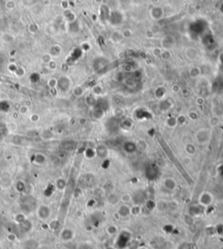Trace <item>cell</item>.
<instances>
[{
	"label": "cell",
	"mask_w": 223,
	"mask_h": 249,
	"mask_svg": "<svg viewBox=\"0 0 223 249\" xmlns=\"http://www.w3.org/2000/svg\"><path fill=\"white\" fill-rule=\"evenodd\" d=\"M35 204V201L33 199H31L30 198H26L25 200H24V203H23V207L25 210L30 212L32 210V205H34Z\"/></svg>",
	"instance_id": "5bb4252c"
},
{
	"label": "cell",
	"mask_w": 223,
	"mask_h": 249,
	"mask_svg": "<svg viewBox=\"0 0 223 249\" xmlns=\"http://www.w3.org/2000/svg\"><path fill=\"white\" fill-rule=\"evenodd\" d=\"M201 68L199 66H193L189 70V76L192 79H196L201 75Z\"/></svg>",
	"instance_id": "8fae6325"
},
{
	"label": "cell",
	"mask_w": 223,
	"mask_h": 249,
	"mask_svg": "<svg viewBox=\"0 0 223 249\" xmlns=\"http://www.w3.org/2000/svg\"><path fill=\"white\" fill-rule=\"evenodd\" d=\"M73 237V232L70 229H65L62 231L60 234V238L63 241H69Z\"/></svg>",
	"instance_id": "ba28073f"
},
{
	"label": "cell",
	"mask_w": 223,
	"mask_h": 249,
	"mask_svg": "<svg viewBox=\"0 0 223 249\" xmlns=\"http://www.w3.org/2000/svg\"><path fill=\"white\" fill-rule=\"evenodd\" d=\"M129 209H128V207L127 206H126V205H122L121 207H120V214H122V215H127V214L129 213Z\"/></svg>",
	"instance_id": "d590c367"
},
{
	"label": "cell",
	"mask_w": 223,
	"mask_h": 249,
	"mask_svg": "<svg viewBox=\"0 0 223 249\" xmlns=\"http://www.w3.org/2000/svg\"><path fill=\"white\" fill-rule=\"evenodd\" d=\"M167 124L170 127H174L175 125H177V120H176V118L175 117H170L167 120Z\"/></svg>",
	"instance_id": "f1b7e54d"
},
{
	"label": "cell",
	"mask_w": 223,
	"mask_h": 249,
	"mask_svg": "<svg viewBox=\"0 0 223 249\" xmlns=\"http://www.w3.org/2000/svg\"><path fill=\"white\" fill-rule=\"evenodd\" d=\"M150 16L152 17V19L155 20H160L161 19H163L164 11L160 6H153L150 10Z\"/></svg>",
	"instance_id": "3957f363"
},
{
	"label": "cell",
	"mask_w": 223,
	"mask_h": 249,
	"mask_svg": "<svg viewBox=\"0 0 223 249\" xmlns=\"http://www.w3.org/2000/svg\"><path fill=\"white\" fill-rule=\"evenodd\" d=\"M122 35H123V38H129L132 35V31L130 29H125L122 32Z\"/></svg>",
	"instance_id": "8d00e7d4"
},
{
	"label": "cell",
	"mask_w": 223,
	"mask_h": 249,
	"mask_svg": "<svg viewBox=\"0 0 223 249\" xmlns=\"http://www.w3.org/2000/svg\"><path fill=\"white\" fill-rule=\"evenodd\" d=\"M25 249H39V243L34 239H29L25 243Z\"/></svg>",
	"instance_id": "9a60e30c"
},
{
	"label": "cell",
	"mask_w": 223,
	"mask_h": 249,
	"mask_svg": "<svg viewBox=\"0 0 223 249\" xmlns=\"http://www.w3.org/2000/svg\"><path fill=\"white\" fill-rule=\"evenodd\" d=\"M174 38L171 35H167L163 37L162 40H161V46L164 48V50H169L172 46L174 45Z\"/></svg>",
	"instance_id": "277c9868"
},
{
	"label": "cell",
	"mask_w": 223,
	"mask_h": 249,
	"mask_svg": "<svg viewBox=\"0 0 223 249\" xmlns=\"http://www.w3.org/2000/svg\"><path fill=\"white\" fill-rule=\"evenodd\" d=\"M45 157L43 156V155H41V154H39V155H37V156H35V162L36 163H42L45 162Z\"/></svg>",
	"instance_id": "836d02e7"
},
{
	"label": "cell",
	"mask_w": 223,
	"mask_h": 249,
	"mask_svg": "<svg viewBox=\"0 0 223 249\" xmlns=\"http://www.w3.org/2000/svg\"><path fill=\"white\" fill-rule=\"evenodd\" d=\"M104 110L99 108L95 107L94 110H93V116L96 119H100L103 116H104Z\"/></svg>",
	"instance_id": "ffe728a7"
},
{
	"label": "cell",
	"mask_w": 223,
	"mask_h": 249,
	"mask_svg": "<svg viewBox=\"0 0 223 249\" xmlns=\"http://www.w3.org/2000/svg\"><path fill=\"white\" fill-rule=\"evenodd\" d=\"M219 9H220V11H221V13L223 14V3L221 4V5H220V8H219Z\"/></svg>",
	"instance_id": "bcb514c9"
},
{
	"label": "cell",
	"mask_w": 223,
	"mask_h": 249,
	"mask_svg": "<svg viewBox=\"0 0 223 249\" xmlns=\"http://www.w3.org/2000/svg\"><path fill=\"white\" fill-rule=\"evenodd\" d=\"M38 214L41 219H47L51 215V209L46 205H41L39 208Z\"/></svg>",
	"instance_id": "5b68a950"
},
{
	"label": "cell",
	"mask_w": 223,
	"mask_h": 249,
	"mask_svg": "<svg viewBox=\"0 0 223 249\" xmlns=\"http://www.w3.org/2000/svg\"><path fill=\"white\" fill-rule=\"evenodd\" d=\"M164 185L168 190H173V189L175 188V186H176V183H175V181L172 178H167L164 181Z\"/></svg>",
	"instance_id": "e0dca14e"
},
{
	"label": "cell",
	"mask_w": 223,
	"mask_h": 249,
	"mask_svg": "<svg viewBox=\"0 0 223 249\" xmlns=\"http://www.w3.org/2000/svg\"><path fill=\"white\" fill-rule=\"evenodd\" d=\"M108 21L111 23L112 25H113V26H119V25H120V23L123 21V16H122L121 12L119 11L118 10H113L110 13Z\"/></svg>",
	"instance_id": "7a4b0ae2"
},
{
	"label": "cell",
	"mask_w": 223,
	"mask_h": 249,
	"mask_svg": "<svg viewBox=\"0 0 223 249\" xmlns=\"http://www.w3.org/2000/svg\"><path fill=\"white\" fill-rule=\"evenodd\" d=\"M66 186V183L64 179L59 178V179H58V180H57V182H56V187L59 189V190H63V189H65Z\"/></svg>",
	"instance_id": "d4e9b609"
},
{
	"label": "cell",
	"mask_w": 223,
	"mask_h": 249,
	"mask_svg": "<svg viewBox=\"0 0 223 249\" xmlns=\"http://www.w3.org/2000/svg\"><path fill=\"white\" fill-rule=\"evenodd\" d=\"M59 86L61 88L62 91H67L69 87H70V81L67 78H61L60 81L59 82Z\"/></svg>",
	"instance_id": "7c38bea8"
},
{
	"label": "cell",
	"mask_w": 223,
	"mask_h": 249,
	"mask_svg": "<svg viewBox=\"0 0 223 249\" xmlns=\"http://www.w3.org/2000/svg\"><path fill=\"white\" fill-rule=\"evenodd\" d=\"M16 188H17V190L18 191V192H24L25 190H26V184L23 183V182H18V183L17 184V185H16Z\"/></svg>",
	"instance_id": "d6a6232c"
},
{
	"label": "cell",
	"mask_w": 223,
	"mask_h": 249,
	"mask_svg": "<svg viewBox=\"0 0 223 249\" xmlns=\"http://www.w3.org/2000/svg\"><path fill=\"white\" fill-rule=\"evenodd\" d=\"M188 116H189V118H190L191 120L195 121V120H197L198 119V114L195 111H191L189 114H188Z\"/></svg>",
	"instance_id": "74e56055"
},
{
	"label": "cell",
	"mask_w": 223,
	"mask_h": 249,
	"mask_svg": "<svg viewBox=\"0 0 223 249\" xmlns=\"http://www.w3.org/2000/svg\"><path fill=\"white\" fill-rule=\"evenodd\" d=\"M162 53V50H160V48H154L153 49V54L155 56H160Z\"/></svg>",
	"instance_id": "7bdbcfd3"
},
{
	"label": "cell",
	"mask_w": 223,
	"mask_h": 249,
	"mask_svg": "<svg viewBox=\"0 0 223 249\" xmlns=\"http://www.w3.org/2000/svg\"><path fill=\"white\" fill-rule=\"evenodd\" d=\"M39 249H49V248H48V247H41V248Z\"/></svg>",
	"instance_id": "681fc988"
},
{
	"label": "cell",
	"mask_w": 223,
	"mask_h": 249,
	"mask_svg": "<svg viewBox=\"0 0 223 249\" xmlns=\"http://www.w3.org/2000/svg\"><path fill=\"white\" fill-rule=\"evenodd\" d=\"M131 125H132V122H130L129 120H125L124 122H122L121 123V126L122 127H125V128H130L131 127Z\"/></svg>",
	"instance_id": "60d3db41"
},
{
	"label": "cell",
	"mask_w": 223,
	"mask_h": 249,
	"mask_svg": "<svg viewBox=\"0 0 223 249\" xmlns=\"http://www.w3.org/2000/svg\"><path fill=\"white\" fill-rule=\"evenodd\" d=\"M96 155V151L93 150V149H91V148H88L87 150H86V156L88 158H93L94 156Z\"/></svg>",
	"instance_id": "4316f807"
},
{
	"label": "cell",
	"mask_w": 223,
	"mask_h": 249,
	"mask_svg": "<svg viewBox=\"0 0 223 249\" xmlns=\"http://www.w3.org/2000/svg\"><path fill=\"white\" fill-rule=\"evenodd\" d=\"M176 120H177V124L182 125V124H184L186 122V117H185V116H183V115H180V116H179L176 118Z\"/></svg>",
	"instance_id": "e575fe53"
},
{
	"label": "cell",
	"mask_w": 223,
	"mask_h": 249,
	"mask_svg": "<svg viewBox=\"0 0 223 249\" xmlns=\"http://www.w3.org/2000/svg\"><path fill=\"white\" fill-rule=\"evenodd\" d=\"M135 144H136L137 150H140V151H142V150H145L147 147V142H145L143 139H140V140H138L137 142H135Z\"/></svg>",
	"instance_id": "d6986e66"
},
{
	"label": "cell",
	"mask_w": 223,
	"mask_h": 249,
	"mask_svg": "<svg viewBox=\"0 0 223 249\" xmlns=\"http://www.w3.org/2000/svg\"><path fill=\"white\" fill-rule=\"evenodd\" d=\"M10 106L9 104L6 102H0V110H2L3 112H6L9 110Z\"/></svg>",
	"instance_id": "83f0119b"
},
{
	"label": "cell",
	"mask_w": 223,
	"mask_h": 249,
	"mask_svg": "<svg viewBox=\"0 0 223 249\" xmlns=\"http://www.w3.org/2000/svg\"><path fill=\"white\" fill-rule=\"evenodd\" d=\"M123 39V35H122V32H114L112 34V40L114 41V42H119Z\"/></svg>",
	"instance_id": "7402d4cb"
},
{
	"label": "cell",
	"mask_w": 223,
	"mask_h": 249,
	"mask_svg": "<svg viewBox=\"0 0 223 249\" xmlns=\"http://www.w3.org/2000/svg\"><path fill=\"white\" fill-rule=\"evenodd\" d=\"M160 57L162 59L163 61H168L172 58V53L169 50H163Z\"/></svg>",
	"instance_id": "44dd1931"
},
{
	"label": "cell",
	"mask_w": 223,
	"mask_h": 249,
	"mask_svg": "<svg viewBox=\"0 0 223 249\" xmlns=\"http://www.w3.org/2000/svg\"><path fill=\"white\" fill-rule=\"evenodd\" d=\"M123 149L124 150L127 152L128 154H132L137 150V148H136V144L135 142H131V141H127V142H124L123 144Z\"/></svg>",
	"instance_id": "8992f818"
},
{
	"label": "cell",
	"mask_w": 223,
	"mask_h": 249,
	"mask_svg": "<svg viewBox=\"0 0 223 249\" xmlns=\"http://www.w3.org/2000/svg\"><path fill=\"white\" fill-rule=\"evenodd\" d=\"M54 191H55V186L52 184H50V185H48V187L45 191V195L46 197H50V196H51V194L54 192Z\"/></svg>",
	"instance_id": "484cf974"
},
{
	"label": "cell",
	"mask_w": 223,
	"mask_h": 249,
	"mask_svg": "<svg viewBox=\"0 0 223 249\" xmlns=\"http://www.w3.org/2000/svg\"><path fill=\"white\" fill-rule=\"evenodd\" d=\"M185 150L188 155H194L196 152V147L193 145V143H188L185 146Z\"/></svg>",
	"instance_id": "ac0fdd59"
},
{
	"label": "cell",
	"mask_w": 223,
	"mask_h": 249,
	"mask_svg": "<svg viewBox=\"0 0 223 249\" xmlns=\"http://www.w3.org/2000/svg\"><path fill=\"white\" fill-rule=\"evenodd\" d=\"M219 122H220V120H219L218 117L217 116L212 117V118L209 120V124H210L211 126H216V125H218Z\"/></svg>",
	"instance_id": "1f68e13d"
},
{
	"label": "cell",
	"mask_w": 223,
	"mask_h": 249,
	"mask_svg": "<svg viewBox=\"0 0 223 249\" xmlns=\"http://www.w3.org/2000/svg\"><path fill=\"white\" fill-rule=\"evenodd\" d=\"M220 61L223 64V53H221V55L220 56Z\"/></svg>",
	"instance_id": "7dc6e473"
},
{
	"label": "cell",
	"mask_w": 223,
	"mask_h": 249,
	"mask_svg": "<svg viewBox=\"0 0 223 249\" xmlns=\"http://www.w3.org/2000/svg\"><path fill=\"white\" fill-rule=\"evenodd\" d=\"M196 102H197L198 105H202L203 102H204V99H203V98H201V97H199V98L197 99V101H196Z\"/></svg>",
	"instance_id": "f6af8a7d"
},
{
	"label": "cell",
	"mask_w": 223,
	"mask_h": 249,
	"mask_svg": "<svg viewBox=\"0 0 223 249\" xmlns=\"http://www.w3.org/2000/svg\"><path fill=\"white\" fill-rule=\"evenodd\" d=\"M26 219V217H25V215H24V214L19 213V214H18V215H16L15 220L18 224L22 223V222H23V221H25Z\"/></svg>",
	"instance_id": "f546056e"
},
{
	"label": "cell",
	"mask_w": 223,
	"mask_h": 249,
	"mask_svg": "<svg viewBox=\"0 0 223 249\" xmlns=\"http://www.w3.org/2000/svg\"><path fill=\"white\" fill-rule=\"evenodd\" d=\"M103 93V88L100 86H95L93 87V94L95 95H100Z\"/></svg>",
	"instance_id": "4dcf8cb0"
},
{
	"label": "cell",
	"mask_w": 223,
	"mask_h": 249,
	"mask_svg": "<svg viewBox=\"0 0 223 249\" xmlns=\"http://www.w3.org/2000/svg\"><path fill=\"white\" fill-rule=\"evenodd\" d=\"M121 200L124 203H128L131 200V197L128 194H125V195H123L121 197Z\"/></svg>",
	"instance_id": "ab89813d"
},
{
	"label": "cell",
	"mask_w": 223,
	"mask_h": 249,
	"mask_svg": "<svg viewBox=\"0 0 223 249\" xmlns=\"http://www.w3.org/2000/svg\"><path fill=\"white\" fill-rule=\"evenodd\" d=\"M86 102L89 106H92V107H95L97 104V100L93 96H91V95H89V96L86 97Z\"/></svg>",
	"instance_id": "cb8c5ba5"
},
{
	"label": "cell",
	"mask_w": 223,
	"mask_h": 249,
	"mask_svg": "<svg viewBox=\"0 0 223 249\" xmlns=\"http://www.w3.org/2000/svg\"><path fill=\"white\" fill-rule=\"evenodd\" d=\"M180 90V87L179 86L178 84H173L172 87V91L173 93H178V92Z\"/></svg>",
	"instance_id": "b9f144b4"
},
{
	"label": "cell",
	"mask_w": 223,
	"mask_h": 249,
	"mask_svg": "<svg viewBox=\"0 0 223 249\" xmlns=\"http://www.w3.org/2000/svg\"><path fill=\"white\" fill-rule=\"evenodd\" d=\"M203 43L207 46H212L214 44V39L211 34H206L203 38Z\"/></svg>",
	"instance_id": "2e32d148"
},
{
	"label": "cell",
	"mask_w": 223,
	"mask_h": 249,
	"mask_svg": "<svg viewBox=\"0 0 223 249\" xmlns=\"http://www.w3.org/2000/svg\"><path fill=\"white\" fill-rule=\"evenodd\" d=\"M185 54L189 60H194L195 58H197L198 56L197 49L194 47H188L185 51Z\"/></svg>",
	"instance_id": "30bf717a"
},
{
	"label": "cell",
	"mask_w": 223,
	"mask_h": 249,
	"mask_svg": "<svg viewBox=\"0 0 223 249\" xmlns=\"http://www.w3.org/2000/svg\"><path fill=\"white\" fill-rule=\"evenodd\" d=\"M166 94V89L162 87H159L155 90V95L157 98H162Z\"/></svg>",
	"instance_id": "603a6c76"
},
{
	"label": "cell",
	"mask_w": 223,
	"mask_h": 249,
	"mask_svg": "<svg viewBox=\"0 0 223 249\" xmlns=\"http://www.w3.org/2000/svg\"><path fill=\"white\" fill-rule=\"evenodd\" d=\"M83 92H84L83 91V88L80 87H78L74 89V95H77V96H80V95H83Z\"/></svg>",
	"instance_id": "f35d334b"
},
{
	"label": "cell",
	"mask_w": 223,
	"mask_h": 249,
	"mask_svg": "<svg viewBox=\"0 0 223 249\" xmlns=\"http://www.w3.org/2000/svg\"><path fill=\"white\" fill-rule=\"evenodd\" d=\"M8 239L9 240H10V241H13V240H15L16 239V235L15 234H10L9 235H8Z\"/></svg>",
	"instance_id": "ee69618b"
},
{
	"label": "cell",
	"mask_w": 223,
	"mask_h": 249,
	"mask_svg": "<svg viewBox=\"0 0 223 249\" xmlns=\"http://www.w3.org/2000/svg\"><path fill=\"white\" fill-rule=\"evenodd\" d=\"M110 8L108 7L107 5H102L100 7V18L102 20L106 21L109 19V16H110Z\"/></svg>",
	"instance_id": "52a82bcc"
},
{
	"label": "cell",
	"mask_w": 223,
	"mask_h": 249,
	"mask_svg": "<svg viewBox=\"0 0 223 249\" xmlns=\"http://www.w3.org/2000/svg\"><path fill=\"white\" fill-rule=\"evenodd\" d=\"M96 151V155H98L99 158H106L107 156V153H108V149L106 145H99L95 150Z\"/></svg>",
	"instance_id": "9c48e42d"
},
{
	"label": "cell",
	"mask_w": 223,
	"mask_h": 249,
	"mask_svg": "<svg viewBox=\"0 0 223 249\" xmlns=\"http://www.w3.org/2000/svg\"><path fill=\"white\" fill-rule=\"evenodd\" d=\"M150 1H151L152 3H153V4H155V3H157L159 0H150Z\"/></svg>",
	"instance_id": "c3c4849f"
},
{
	"label": "cell",
	"mask_w": 223,
	"mask_h": 249,
	"mask_svg": "<svg viewBox=\"0 0 223 249\" xmlns=\"http://www.w3.org/2000/svg\"><path fill=\"white\" fill-rule=\"evenodd\" d=\"M32 225L30 223V221H29L28 219H26L25 221H23L22 223L19 224V228L23 232V233H27L29 232L30 229H31Z\"/></svg>",
	"instance_id": "4fadbf2b"
},
{
	"label": "cell",
	"mask_w": 223,
	"mask_h": 249,
	"mask_svg": "<svg viewBox=\"0 0 223 249\" xmlns=\"http://www.w3.org/2000/svg\"><path fill=\"white\" fill-rule=\"evenodd\" d=\"M196 141L199 144H205L211 137V132L208 129H201L196 133Z\"/></svg>",
	"instance_id": "6da1fadb"
}]
</instances>
